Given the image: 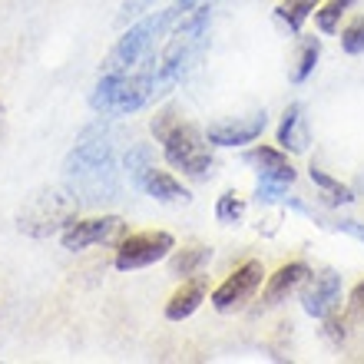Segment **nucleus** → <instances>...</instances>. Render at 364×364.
Here are the masks:
<instances>
[{"label": "nucleus", "instance_id": "obj_6", "mask_svg": "<svg viewBox=\"0 0 364 364\" xmlns=\"http://www.w3.org/2000/svg\"><path fill=\"white\" fill-rule=\"evenodd\" d=\"M159 143H163L166 163L173 169H182L186 176H196V179L212 173L209 146H205V136H202V129L196 123H182L179 119Z\"/></svg>", "mask_w": 364, "mask_h": 364}, {"label": "nucleus", "instance_id": "obj_10", "mask_svg": "<svg viewBox=\"0 0 364 364\" xmlns=\"http://www.w3.org/2000/svg\"><path fill=\"white\" fill-rule=\"evenodd\" d=\"M265 126H269V116L265 109L262 113H252V116H235V119H219V123L209 126V139L212 146H245L252 139H259L265 133Z\"/></svg>", "mask_w": 364, "mask_h": 364}, {"label": "nucleus", "instance_id": "obj_2", "mask_svg": "<svg viewBox=\"0 0 364 364\" xmlns=\"http://www.w3.org/2000/svg\"><path fill=\"white\" fill-rule=\"evenodd\" d=\"M182 23L169 37V47H166L159 67H156V90H153V100H159L163 93L179 83L192 67L196 60L202 57V47H205V30H209V7H199L192 14H182Z\"/></svg>", "mask_w": 364, "mask_h": 364}, {"label": "nucleus", "instance_id": "obj_25", "mask_svg": "<svg viewBox=\"0 0 364 364\" xmlns=\"http://www.w3.org/2000/svg\"><path fill=\"white\" fill-rule=\"evenodd\" d=\"M282 192H285V182L262 179V182H259V189H255V196H259L262 202H275V199H282Z\"/></svg>", "mask_w": 364, "mask_h": 364}, {"label": "nucleus", "instance_id": "obj_23", "mask_svg": "<svg viewBox=\"0 0 364 364\" xmlns=\"http://www.w3.org/2000/svg\"><path fill=\"white\" fill-rule=\"evenodd\" d=\"M318 53H321V43H318V40H305L301 57H298L295 83H305V80H308V73H311V70H315V63H318Z\"/></svg>", "mask_w": 364, "mask_h": 364}, {"label": "nucleus", "instance_id": "obj_16", "mask_svg": "<svg viewBox=\"0 0 364 364\" xmlns=\"http://www.w3.org/2000/svg\"><path fill=\"white\" fill-rule=\"evenodd\" d=\"M278 146L288 149V153H305L308 149V129L305 119H301V106L291 103L282 116V126H278Z\"/></svg>", "mask_w": 364, "mask_h": 364}, {"label": "nucleus", "instance_id": "obj_22", "mask_svg": "<svg viewBox=\"0 0 364 364\" xmlns=\"http://www.w3.org/2000/svg\"><path fill=\"white\" fill-rule=\"evenodd\" d=\"M341 50L351 53V57H361L364 53V17L351 20V23L341 30Z\"/></svg>", "mask_w": 364, "mask_h": 364}, {"label": "nucleus", "instance_id": "obj_30", "mask_svg": "<svg viewBox=\"0 0 364 364\" xmlns=\"http://www.w3.org/2000/svg\"><path fill=\"white\" fill-rule=\"evenodd\" d=\"M328 328H331V338H345V321H338V318H328Z\"/></svg>", "mask_w": 364, "mask_h": 364}, {"label": "nucleus", "instance_id": "obj_21", "mask_svg": "<svg viewBox=\"0 0 364 364\" xmlns=\"http://www.w3.org/2000/svg\"><path fill=\"white\" fill-rule=\"evenodd\" d=\"M149 166H156L153 163V149H149V146H133V149L126 153V173H129L133 186H139V179L149 173Z\"/></svg>", "mask_w": 364, "mask_h": 364}, {"label": "nucleus", "instance_id": "obj_7", "mask_svg": "<svg viewBox=\"0 0 364 364\" xmlns=\"http://www.w3.org/2000/svg\"><path fill=\"white\" fill-rule=\"evenodd\" d=\"M173 235L169 232H136L129 239L119 242L116 249V269L133 272V269H149L156 262H163L173 252Z\"/></svg>", "mask_w": 364, "mask_h": 364}, {"label": "nucleus", "instance_id": "obj_18", "mask_svg": "<svg viewBox=\"0 0 364 364\" xmlns=\"http://www.w3.org/2000/svg\"><path fill=\"white\" fill-rule=\"evenodd\" d=\"M318 4H321V0H282V4H278V17L285 20L291 30H301L305 20L318 10Z\"/></svg>", "mask_w": 364, "mask_h": 364}, {"label": "nucleus", "instance_id": "obj_26", "mask_svg": "<svg viewBox=\"0 0 364 364\" xmlns=\"http://www.w3.org/2000/svg\"><path fill=\"white\" fill-rule=\"evenodd\" d=\"M153 7V0H126L123 4V14H119V23H126L129 17H136V14H143V10Z\"/></svg>", "mask_w": 364, "mask_h": 364}, {"label": "nucleus", "instance_id": "obj_24", "mask_svg": "<svg viewBox=\"0 0 364 364\" xmlns=\"http://www.w3.org/2000/svg\"><path fill=\"white\" fill-rule=\"evenodd\" d=\"M242 212H245V202L235 199V192H225L219 199V205H215V215H219V222H239Z\"/></svg>", "mask_w": 364, "mask_h": 364}, {"label": "nucleus", "instance_id": "obj_15", "mask_svg": "<svg viewBox=\"0 0 364 364\" xmlns=\"http://www.w3.org/2000/svg\"><path fill=\"white\" fill-rule=\"evenodd\" d=\"M136 189H143L146 196H153L159 202H189V192L182 189V182L166 169H156V166H149V173L139 179Z\"/></svg>", "mask_w": 364, "mask_h": 364}, {"label": "nucleus", "instance_id": "obj_3", "mask_svg": "<svg viewBox=\"0 0 364 364\" xmlns=\"http://www.w3.org/2000/svg\"><path fill=\"white\" fill-rule=\"evenodd\" d=\"M156 90V60H149L143 70L129 73H103L100 83L90 93V106L103 116H129L143 109L153 100Z\"/></svg>", "mask_w": 364, "mask_h": 364}, {"label": "nucleus", "instance_id": "obj_20", "mask_svg": "<svg viewBox=\"0 0 364 364\" xmlns=\"http://www.w3.org/2000/svg\"><path fill=\"white\" fill-rule=\"evenodd\" d=\"M351 4H355V0H328L325 7L318 4V10H315L318 30H321V33H335V30H338V20H341V14H345Z\"/></svg>", "mask_w": 364, "mask_h": 364}, {"label": "nucleus", "instance_id": "obj_14", "mask_svg": "<svg viewBox=\"0 0 364 364\" xmlns=\"http://www.w3.org/2000/svg\"><path fill=\"white\" fill-rule=\"evenodd\" d=\"M245 163L259 166L262 179L285 182V186H291V182H295V166L288 163V159L278 153V149H272V146H259V149H252V153L245 156Z\"/></svg>", "mask_w": 364, "mask_h": 364}, {"label": "nucleus", "instance_id": "obj_29", "mask_svg": "<svg viewBox=\"0 0 364 364\" xmlns=\"http://www.w3.org/2000/svg\"><path fill=\"white\" fill-rule=\"evenodd\" d=\"M338 229L348 232V235H355V239H361V242H364V225H358V222H341Z\"/></svg>", "mask_w": 364, "mask_h": 364}, {"label": "nucleus", "instance_id": "obj_17", "mask_svg": "<svg viewBox=\"0 0 364 364\" xmlns=\"http://www.w3.org/2000/svg\"><path fill=\"white\" fill-rule=\"evenodd\" d=\"M209 259H212V249H202V245H196V249H182L179 255L169 262V272H173V275H179V278L196 275V272H199Z\"/></svg>", "mask_w": 364, "mask_h": 364}, {"label": "nucleus", "instance_id": "obj_11", "mask_svg": "<svg viewBox=\"0 0 364 364\" xmlns=\"http://www.w3.org/2000/svg\"><path fill=\"white\" fill-rule=\"evenodd\" d=\"M338 298H341V278L335 272H321V275H315L311 288L301 295V308L311 318H328L335 311Z\"/></svg>", "mask_w": 364, "mask_h": 364}, {"label": "nucleus", "instance_id": "obj_13", "mask_svg": "<svg viewBox=\"0 0 364 364\" xmlns=\"http://www.w3.org/2000/svg\"><path fill=\"white\" fill-rule=\"evenodd\" d=\"M205 291H209V285H205L202 275H196L192 282H182L179 291L166 301V318H169V321H186V318L205 301Z\"/></svg>", "mask_w": 364, "mask_h": 364}, {"label": "nucleus", "instance_id": "obj_5", "mask_svg": "<svg viewBox=\"0 0 364 364\" xmlns=\"http://www.w3.org/2000/svg\"><path fill=\"white\" fill-rule=\"evenodd\" d=\"M176 17H179V10L173 7V10L149 14L146 20L133 23L123 37L116 40V47L109 50V57H106V63H103V73H129L139 60L149 57V50H153L156 37H163L166 27H169Z\"/></svg>", "mask_w": 364, "mask_h": 364}, {"label": "nucleus", "instance_id": "obj_4", "mask_svg": "<svg viewBox=\"0 0 364 364\" xmlns=\"http://www.w3.org/2000/svg\"><path fill=\"white\" fill-rule=\"evenodd\" d=\"M80 212V199L70 189H40L27 199V205L20 209V232H27L33 239H47L57 235L77 219Z\"/></svg>", "mask_w": 364, "mask_h": 364}, {"label": "nucleus", "instance_id": "obj_12", "mask_svg": "<svg viewBox=\"0 0 364 364\" xmlns=\"http://www.w3.org/2000/svg\"><path fill=\"white\" fill-rule=\"evenodd\" d=\"M311 278V269H308L305 262H291V265H282V269L275 272V275L269 278V285H265V295H262V301L265 305H278V301H285L291 291H295L301 282H308Z\"/></svg>", "mask_w": 364, "mask_h": 364}, {"label": "nucleus", "instance_id": "obj_9", "mask_svg": "<svg viewBox=\"0 0 364 364\" xmlns=\"http://www.w3.org/2000/svg\"><path fill=\"white\" fill-rule=\"evenodd\" d=\"M262 275H265L262 262H245V265H239V269L212 291V305L219 308V311H232V308L245 305V301L255 295V288L262 285Z\"/></svg>", "mask_w": 364, "mask_h": 364}, {"label": "nucleus", "instance_id": "obj_19", "mask_svg": "<svg viewBox=\"0 0 364 364\" xmlns=\"http://www.w3.org/2000/svg\"><path fill=\"white\" fill-rule=\"evenodd\" d=\"M311 182H315L318 189H321L325 202H331V205H341V202H351V199H355V192L348 189V186H341L338 179H331L325 169H315V166H311Z\"/></svg>", "mask_w": 364, "mask_h": 364}, {"label": "nucleus", "instance_id": "obj_28", "mask_svg": "<svg viewBox=\"0 0 364 364\" xmlns=\"http://www.w3.org/2000/svg\"><path fill=\"white\" fill-rule=\"evenodd\" d=\"M351 311H355V315H364V282L351 291Z\"/></svg>", "mask_w": 364, "mask_h": 364}, {"label": "nucleus", "instance_id": "obj_27", "mask_svg": "<svg viewBox=\"0 0 364 364\" xmlns=\"http://www.w3.org/2000/svg\"><path fill=\"white\" fill-rule=\"evenodd\" d=\"M212 0H176V10H179V17L182 14H192V10H199V7H209Z\"/></svg>", "mask_w": 364, "mask_h": 364}, {"label": "nucleus", "instance_id": "obj_1", "mask_svg": "<svg viewBox=\"0 0 364 364\" xmlns=\"http://www.w3.org/2000/svg\"><path fill=\"white\" fill-rule=\"evenodd\" d=\"M63 179H67V189L80 196V205H100V202L116 199L119 173H116L113 143L100 133H87L67 156Z\"/></svg>", "mask_w": 364, "mask_h": 364}, {"label": "nucleus", "instance_id": "obj_8", "mask_svg": "<svg viewBox=\"0 0 364 364\" xmlns=\"http://www.w3.org/2000/svg\"><path fill=\"white\" fill-rule=\"evenodd\" d=\"M126 222L119 215H96V219H73L63 229V249L83 252L90 245H103V242L119 239Z\"/></svg>", "mask_w": 364, "mask_h": 364}]
</instances>
